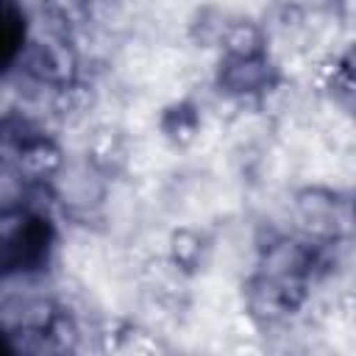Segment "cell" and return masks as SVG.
I'll return each mask as SVG.
<instances>
[{"label": "cell", "instance_id": "obj_2", "mask_svg": "<svg viewBox=\"0 0 356 356\" xmlns=\"http://www.w3.org/2000/svg\"><path fill=\"white\" fill-rule=\"evenodd\" d=\"M25 39V14L17 0H0V72L17 58Z\"/></svg>", "mask_w": 356, "mask_h": 356}, {"label": "cell", "instance_id": "obj_1", "mask_svg": "<svg viewBox=\"0 0 356 356\" xmlns=\"http://www.w3.org/2000/svg\"><path fill=\"white\" fill-rule=\"evenodd\" d=\"M50 248V225L44 220H25L19 222L3 242H0V273H19L36 267Z\"/></svg>", "mask_w": 356, "mask_h": 356}, {"label": "cell", "instance_id": "obj_3", "mask_svg": "<svg viewBox=\"0 0 356 356\" xmlns=\"http://www.w3.org/2000/svg\"><path fill=\"white\" fill-rule=\"evenodd\" d=\"M0 350H8V342H6V337H3V331H0Z\"/></svg>", "mask_w": 356, "mask_h": 356}]
</instances>
